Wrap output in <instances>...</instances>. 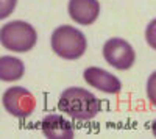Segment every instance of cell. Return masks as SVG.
Listing matches in <instances>:
<instances>
[{"mask_svg":"<svg viewBox=\"0 0 156 139\" xmlns=\"http://www.w3.org/2000/svg\"><path fill=\"white\" fill-rule=\"evenodd\" d=\"M58 108L61 112L67 114L73 120H90L94 119L100 111V100L87 89L80 86H72L62 91Z\"/></svg>","mask_w":156,"mask_h":139,"instance_id":"cell-1","label":"cell"},{"mask_svg":"<svg viewBox=\"0 0 156 139\" xmlns=\"http://www.w3.org/2000/svg\"><path fill=\"white\" fill-rule=\"evenodd\" d=\"M53 52L64 59L81 58L87 48L86 36L72 25H61L53 33L50 39Z\"/></svg>","mask_w":156,"mask_h":139,"instance_id":"cell-2","label":"cell"},{"mask_svg":"<svg viewBox=\"0 0 156 139\" xmlns=\"http://www.w3.org/2000/svg\"><path fill=\"white\" fill-rule=\"evenodd\" d=\"M2 45L12 52H28L37 42V33L33 25L23 20H11L0 30Z\"/></svg>","mask_w":156,"mask_h":139,"instance_id":"cell-3","label":"cell"},{"mask_svg":"<svg viewBox=\"0 0 156 139\" xmlns=\"http://www.w3.org/2000/svg\"><path fill=\"white\" fill-rule=\"evenodd\" d=\"M2 103L11 116L17 119H27L28 116L33 114L36 100L28 89H25L22 86H12L5 91L2 97Z\"/></svg>","mask_w":156,"mask_h":139,"instance_id":"cell-4","label":"cell"},{"mask_svg":"<svg viewBox=\"0 0 156 139\" xmlns=\"http://www.w3.org/2000/svg\"><path fill=\"white\" fill-rule=\"evenodd\" d=\"M103 56L106 62L117 70H128L136 61V53L131 44L122 37H111L103 45Z\"/></svg>","mask_w":156,"mask_h":139,"instance_id":"cell-5","label":"cell"},{"mask_svg":"<svg viewBox=\"0 0 156 139\" xmlns=\"http://www.w3.org/2000/svg\"><path fill=\"white\" fill-rule=\"evenodd\" d=\"M83 77H84V81L87 84H90L95 89L101 91V92H106V94H117L120 92L122 89V83L120 80L115 77V75L103 70L100 67H87L84 72H83Z\"/></svg>","mask_w":156,"mask_h":139,"instance_id":"cell-6","label":"cell"},{"mask_svg":"<svg viewBox=\"0 0 156 139\" xmlns=\"http://www.w3.org/2000/svg\"><path fill=\"white\" fill-rule=\"evenodd\" d=\"M69 14L80 25H90L98 19V0H69Z\"/></svg>","mask_w":156,"mask_h":139,"instance_id":"cell-7","label":"cell"},{"mask_svg":"<svg viewBox=\"0 0 156 139\" xmlns=\"http://www.w3.org/2000/svg\"><path fill=\"white\" fill-rule=\"evenodd\" d=\"M41 131L48 139H72L75 136L72 123L58 114L45 116L41 122Z\"/></svg>","mask_w":156,"mask_h":139,"instance_id":"cell-8","label":"cell"},{"mask_svg":"<svg viewBox=\"0 0 156 139\" xmlns=\"http://www.w3.org/2000/svg\"><path fill=\"white\" fill-rule=\"evenodd\" d=\"M25 66L16 56L0 58V80L2 81H17L23 77Z\"/></svg>","mask_w":156,"mask_h":139,"instance_id":"cell-9","label":"cell"},{"mask_svg":"<svg viewBox=\"0 0 156 139\" xmlns=\"http://www.w3.org/2000/svg\"><path fill=\"white\" fill-rule=\"evenodd\" d=\"M147 97L150 100V103L153 106H156V70L147 80Z\"/></svg>","mask_w":156,"mask_h":139,"instance_id":"cell-10","label":"cell"},{"mask_svg":"<svg viewBox=\"0 0 156 139\" xmlns=\"http://www.w3.org/2000/svg\"><path fill=\"white\" fill-rule=\"evenodd\" d=\"M145 39L147 44L156 50V19H153L148 25H147V30H145Z\"/></svg>","mask_w":156,"mask_h":139,"instance_id":"cell-11","label":"cell"},{"mask_svg":"<svg viewBox=\"0 0 156 139\" xmlns=\"http://www.w3.org/2000/svg\"><path fill=\"white\" fill-rule=\"evenodd\" d=\"M17 0H0V19H6L16 8Z\"/></svg>","mask_w":156,"mask_h":139,"instance_id":"cell-12","label":"cell"},{"mask_svg":"<svg viewBox=\"0 0 156 139\" xmlns=\"http://www.w3.org/2000/svg\"><path fill=\"white\" fill-rule=\"evenodd\" d=\"M151 131H153V134L156 136V119H154L153 123H151Z\"/></svg>","mask_w":156,"mask_h":139,"instance_id":"cell-13","label":"cell"}]
</instances>
